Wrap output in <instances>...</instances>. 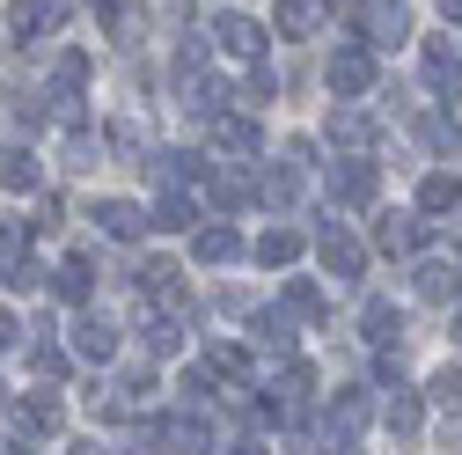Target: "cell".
Segmentation results:
<instances>
[{
    "label": "cell",
    "instance_id": "obj_1",
    "mask_svg": "<svg viewBox=\"0 0 462 455\" xmlns=\"http://www.w3.org/2000/svg\"><path fill=\"white\" fill-rule=\"evenodd\" d=\"M367 81H374V60H367L360 44H345V51H330V88H337V96H360Z\"/></svg>",
    "mask_w": 462,
    "mask_h": 455
},
{
    "label": "cell",
    "instance_id": "obj_2",
    "mask_svg": "<svg viewBox=\"0 0 462 455\" xmlns=\"http://www.w3.org/2000/svg\"><path fill=\"white\" fill-rule=\"evenodd\" d=\"M60 23H67L60 0H15V15H8V30H15V37H51Z\"/></svg>",
    "mask_w": 462,
    "mask_h": 455
},
{
    "label": "cell",
    "instance_id": "obj_3",
    "mask_svg": "<svg viewBox=\"0 0 462 455\" xmlns=\"http://www.w3.org/2000/svg\"><path fill=\"white\" fill-rule=\"evenodd\" d=\"M323 265H330L337 279H360V265H367V250H360V243H353V236H345V228L330 220V228H323Z\"/></svg>",
    "mask_w": 462,
    "mask_h": 455
},
{
    "label": "cell",
    "instance_id": "obj_4",
    "mask_svg": "<svg viewBox=\"0 0 462 455\" xmlns=\"http://www.w3.org/2000/svg\"><path fill=\"white\" fill-rule=\"evenodd\" d=\"M213 37H220V51H236V60H257V51H264V30L250 15H220Z\"/></svg>",
    "mask_w": 462,
    "mask_h": 455
},
{
    "label": "cell",
    "instance_id": "obj_5",
    "mask_svg": "<svg viewBox=\"0 0 462 455\" xmlns=\"http://www.w3.org/2000/svg\"><path fill=\"white\" fill-rule=\"evenodd\" d=\"M426 81H433V88H448V96L462 88V44H455V37H440V44L426 51Z\"/></svg>",
    "mask_w": 462,
    "mask_h": 455
},
{
    "label": "cell",
    "instance_id": "obj_6",
    "mask_svg": "<svg viewBox=\"0 0 462 455\" xmlns=\"http://www.w3.org/2000/svg\"><path fill=\"white\" fill-rule=\"evenodd\" d=\"M74 353L81 360H110V353H118V330H110L103 316H81L74 323Z\"/></svg>",
    "mask_w": 462,
    "mask_h": 455
},
{
    "label": "cell",
    "instance_id": "obj_7",
    "mask_svg": "<svg viewBox=\"0 0 462 455\" xmlns=\"http://www.w3.org/2000/svg\"><path fill=\"white\" fill-rule=\"evenodd\" d=\"M374 243H382L389 257H403V250H419V220H411V213H382V220H374Z\"/></svg>",
    "mask_w": 462,
    "mask_h": 455
},
{
    "label": "cell",
    "instance_id": "obj_8",
    "mask_svg": "<svg viewBox=\"0 0 462 455\" xmlns=\"http://www.w3.org/2000/svg\"><path fill=\"white\" fill-rule=\"evenodd\" d=\"M96 220H103V236H118V243H133L140 228H147V213H140V206H125V199H103V206H96Z\"/></svg>",
    "mask_w": 462,
    "mask_h": 455
},
{
    "label": "cell",
    "instance_id": "obj_9",
    "mask_svg": "<svg viewBox=\"0 0 462 455\" xmlns=\"http://www.w3.org/2000/svg\"><path fill=\"white\" fill-rule=\"evenodd\" d=\"M162 441H169V455H206V448H213V433H206L199 419H169Z\"/></svg>",
    "mask_w": 462,
    "mask_h": 455
},
{
    "label": "cell",
    "instance_id": "obj_10",
    "mask_svg": "<svg viewBox=\"0 0 462 455\" xmlns=\"http://www.w3.org/2000/svg\"><path fill=\"white\" fill-rule=\"evenodd\" d=\"M147 220H154V228H162V236H184V228H191V220H199V206H191V199H184V191H169V199H162V206H154V213H147Z\"/></svg>",
    "mask_w": 462,
    "mask_h": 455
},
{
    "label": "cell",
    "instance_id": "obj_11",
    "mask_svg": "<svg viewBox=\"0 0 462 455\" xmlns=\"http://www.w3.org/2000/svg\"><path fill=\"white\" fill-rule=\"evenodd\" d=\"M367 30H374V37H389V44H396V37H411V8H403V0H374Z\"/></svg>",
    "mask_w": 462,
    "mask_h": 455
},
{
    "label": "cell",
    "instance_id": "obj_12",
    "mask_svg": "<svg viewBox=\"0 0 462 455\" xmlns=\"http://www.w3.org/2000/svg\"><path fill=\"white\" fill-rule=\"evenodd\" d=\"M323 23V0H279V30L286 37H309Z\"/></svg>",
    "mask_w": 462,
    "mask_h": 455
},
{
    "label": "cell",
    "instance_id": "obj_13",
    "mask_svg": "<svg viewBox=\"0 0 462 455\" xmlns=\"http://www.w3.org/2000/svg\"><path fill=\"white\" fill-rule=\"evenodd\" d=\"M199 257H206V265H236V257H243V236H236V228H206V236H199Z\"/></svg>",
    "mask_w": 462,
    "mask_h": 455
},
{
    "label": "cell",
    "instance_id": "obj_14",
    "mask_svg": "<svg viewBox=\"0 0 462 455\" xmlns=\"http://www.w3.org/2000/svg\"><path fill=\"white\" fill-rule=\"evenodd\" d=\"M213 140H220L227 154H250V147H257V125H250V118H213Z\"/></svg>",
    "mask_w": 462,
    "mask_h": 455
},
{
    "label": "cell",
    "instance_id": "obj_15",
    "mask_svg": "<svg viewBox=\"0 0 462 455\" xmlns=\"http://www.w3.org/2000/svg\"><path fill=\"white\" fill-rule=\"evenodd\" d=\"M0 184H8V191H30V184H37V162H30L23 147H8V154H0Z\"/></svg>",
    "mask_w": 462,
    "mask_h": 455
},
{
    "label": "cell",
    "instance_id": "obj_16",
    "mask_svg": "<svg viewBox=\"0 0 462 455\" xmlns=\"http://www.w3.org/2000/svg\"><path fill=\"white\" fill-rule=\"evenodd\" d=\"M110 30H118V44H133L147 30V8H140V0H110Z\"/></svg>",
    "mask_w": 462,
    "mask_h": 455
},
{
    "label": "cell",
    "instance_id": "obj_17",
    "mask_svg": "<svg viewBox=\"0 0 462 455\" xmlns=\"http://www.w3.org/2000/svg\"><path fill=\"white\" fill-rule=\"evenodd\" d=\"M257 257H264V265H294V257H301V236H294V228H272V236L257 243Z\"/></svg>",
    "mask_w": 462,
    "mask_h": 455
},
{
    "label": "cell",
    "instance_id": "obj_18",
    "mask_svg": "<svg viewBox=\"0 0 462 455\" xmlns=\"http://www.w3.org/2000/svg\"><path fill=\"white\" fill-rule=\"evenodd\" d=\"M330 184H337V199H367V191H374V169H367V162H345Z\"/></svg>",
    "mask_w": 462,
    "mask_h": 455
},
{
    "label": "cell",
    "instance_id": "obj_19",
    "mask_svg": "<svg viewBox=\"0 0 462 455\" xmlns=\"http://www.w3.org/2000/svg\"><path fill=\"white\" fill-rule=\"evenodd\" d=\"M330 419H337V433H360V426H367V396H360V389H345Z\"/></svg>",
    "mask_w": 462,
    "mask_h": 455
},
{
    "label": "cell",
    "instance_id": "obj_20",
    "mask_svg": "<svg viewBox=\"0 0 462 455\" xmlns=\"http://www.w3.org/2000/svg\"><path fill=\"white\" fill-rule=\"evenodd\" d=\"M330 140L360 147V140H367V118H360V110H337V118H330Z\"/></svg>",
    "mask_w": 462,
    "mask_h": 455
},
{
    "label": "cell",
    "instance_id": "obj_21",
    "mask_svg": "<svg viewBox=\"0 0 462 455\" xmlns=\"http://www.w3.org/2000/svg\"><path fill=\"white\" fill-rule=\"evenodd\" d=\"M419 199H426V213H440V206H455V199H462V184H455V177H426V191H419Z\"/></svg>",
    "mask_w": 462,
    "mask_h": 455
},
{
    "label": "cell",
    "instance_id": "obj_22",
    "mask_svg": "<svg viewBox=\"0 0 462 455\" xmlns=\"http://www.w3.org/2000/svg\"><path fill=\"white\" fill-rule=\"evenodd\" d=\"M367 338H382V346L396 338V309L389 302H367Z\"/></svg>",
    "mask_w": 462,
    "mask_h": 455
},
{
    "label": "cell",
    "instance_id": "obj_23",
    "mask_svg": "<svg viewBox=\"0 0 462 455\" xmlns=\"http://www.w3.org/2000/svg\"><path fill=\"white\" fill-rule=\"evenodd\" d=\"M140 338H147V353H154V360H169V353H177V323H147Z\"/></svg>",
    "mask_w": 462,
    "mask_h": 455
},
{
    "label": "cell",
    "instance_id": "obj_24",
    "mask_svg": "<svg viewBox=\"0 0 462 455\" xmlns=\"http://www.w3.org/2000/svg\"><path fill=\"white\" fill-rule=\"evenodd\" d=\"M448 287H455V272H448V265H426V272H419V294H426V302H440Z\"/></svg>",
    "mask_w": 462,
    "mask_h": 455
},
{
    "label": "cell",
    "instance_id": "obj_25",
    "mask_svg": "<svg viewBox=\"0 0 462 455\" xmlns=\"http://www.w3.org/2000/svg\"><path fill=\"white\" fill-rule=\"evenodd\" d=\"M433 404H462V375H455V367L433 375Z\"/></svg>",
    "mask_w": 462,
    "mask_h": 455
},
{
    "label": "cell",
    "instance_id": "obj_26",
    "mask_svg": "<svg viewBox=\"0 0 462 455\" xmlns=\"http://www.w3.org/2000/svg\"><path fill=\"white\" fill-rule=\"evenodd\" d=\"M286 302H294V309H301V316H316V309H323V294H316V287H309V279H294V287H286Z\"/></svg>",
    "mask_w": 462,
    "mask_h": 455
},
{
    "label": "cell",
    "instance_id": "obj_27",
    "mask_svg": "<svg viewBox=\"0 0 462 455\" xmlns=\"http://www.w3.org/2000/svg\"><path fill=\"white\" fill-rule=\"evenodd\" d=\"M67 162H74V169H96V162H103V147H96V140H88V133H81V140H74V147H67Z\"/></svg>",
    "mask_w": 462,
    "mask_h": 455
},
{
    "label": "cell",
    "instance_id": "obj_28",
    "mask_svg": "<svg viewBox=\"0 0 462 455\" xmlns=\"http://www.w3.org/2000/svg\"><path fill=\"white\" fill-rule=\"evenodd\" d=\"M389 426H396V433L419 426V404H411V396H396V404H389Z\"/></svg>",
    "mask_w": 462,
    "mask_h": 455
},
{
    "label": "cell",
    "instance_id": "obj_29",
    "mask_svg": "<svg viewBox=\"0 0 462 455\" xmlns=\"http://www.w3.org/2000/svg\"><path fill=\"white\" fill-rule=\"evenodd\" d=\"M8 338H15V316H8V309H0V346H8Z\"/></svg>",
    "mask_w": 462,
    "mask_h": 455
},
{
    "label": "cell",
    "instance_id": "obj_30",
    "mask_svg": "<svg viewBox=\"0 0 462 455\" xmlns=\"http://www.w3.org/2000/svg\"><path fill=\"white\" fill-rule=\"evenodd\" d=\"M440 8H448V23H462V0H440Z\"/></svg>",
    "mask_w": 462,
    "mask_h": 455
},
{
    "label": "cell",
    "instance_id": "obj_31",
    "mask_svg": "<svg viewBox=\"0 0 462 455\" xmlns=\"http://www.w3.org/2000/svg\"><path fill=\"white\" fill-rule=\"evenodd\" d=\"M74 455H110V448H96V441H81V448H74Z\"/></svg>",
    "mask_w": 462,
    "mask_h": 455
},
{
    "label": "cell",
    "instance_id": "obj_32",
    "mask_svg": "<svg viewBox=\"0 0 462 455\" xmlns=\"http://www.w3.org/2000/svg\"><path fill=\"white\" fill-rule=\"evenodd\" d=\"M337 455H360V448H353V441H345V448H337Z\"/></svg>",
    "mask_w": 462,
    "mask_h": 455
},
{
    "label": "cell",
    "instance_id": "obj_33",
    "mask_svg": "<svg viewBox=\"0 0 462 455\" xmlns=\"http://www.w3.org/2000/svg\"><path fill=\"white\" fill-rule=\"evenodd\" d=\"M236 455H264V448H236Z\"/></svg>",
    "mask_w": 462,
    "mask_h": 455
},
{
    "label": "cell",
    "instance_id": "obj_34",
    "mask_svg": "<svg viewBox=\"0 0 462 455\" xmlns=\"http://www.w3.org/2000/svg\"><path fill=\"white\" fill-rule=\"evenodd\" d=\"M455 338H462V316H455Z\"/></svg>",
    "mask_w": 462,
    "mask_h": 455
}]
</instances>
